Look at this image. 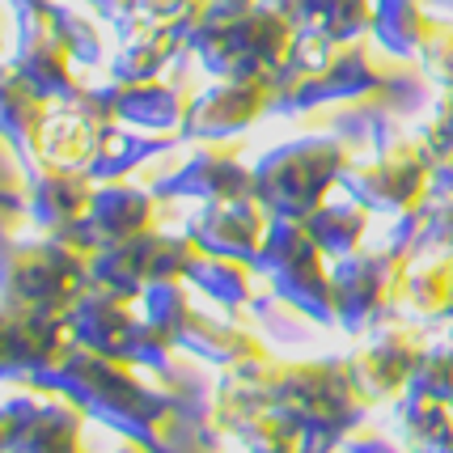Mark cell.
Masks as SVG:
<instances>
[{
	"mask_svg": "<svg viewBox=\"0 0 453 453\" xmlns=\"http://www.w3.org/2000/svg\"><path fill=\"white\" fill-rule=\"evenodd\" d=\"M140 314L149 322H157L161 331H170V339H174V348L182 356L203 360L212 369H229L237 360L263 352V343L250 331H242L234 318H225L220 310L217 314L199 310L187 280H157V284H149L140 293Z\"/></svg>",
	"mask_w": 453,
	"mask_h": 453,
	"instance_id": "8992f818",
	"label": "cell"
},
{
	"mask_svg": "<svg viewBox=\"0 0 453 453\" xmlns=\"http://www.w3.org/2000/svg\"><path fill=\"white\" fill-rule=\"evenodd\" d=\"M428 352V343L411 326H381L365 339L352 356H348V377L352 390L365 407H381L395 403L411 390V377L419 360Z\"/></svg>",
	"mask_w": 453,
	"mask_h": 453,
	"instance_id": "30bf717a",
	"label": "cell"
},
{
	"mask_svg": "<svg viewBox=\"0 0 453 453\" xmlns=\"http://www.w3.org/2000/svg\"><path fill=\"white\" fill-rule=\"evenodd\" d=\"M89 288V255L68 237H13L0 250V305L68 310Z\"/></svg>",
	"mask_w": 453,
	"mask_h": 453,
	"instance_id": "277c9868",
	"label": "cell"
},
{
	"mask_svg": "<svg viewBox=\"0 0 453 453\" xmlns=\"http://www.w3.org/2000/svg\"><path fill=\"white\" fill-rule=\"evenodd\" d=\"M153 220H157V196L149 187L115 178V182H98L94 187L89 212H85V229L94 234L98 246H106V242H127V237L157 229Z\"/></svg>",
	"mask_w": 453,
	"mask_h": 453,
	"instance_id": "d6986e66",
	"label": "cell"
},
{
	"mask_svg": "<svg viewBox=\"0 0 453 453\" xmlns=\"http://www.w3.org/2000/svg\"><path fill=\"white\" fill-rule=\"evenodd\" d=\"M250 272L272 284V293L284 310L301 314L314 326H335V296H331V258L318 250L305 220L272 217V229L263 237Z\"/></svg>",
	"mask_w": 453,
	"mask_h": 453,
	"instance_id": "5b68a950",
	"label": "cell"
},
{
	"mask_svg": "<svg viewBox=\"0 0 453 453\" xmlns=\"http://www.w3.org/2000/svg\"><path fill=\"white\" fill-rule=\"evenodd\" d=\"M433 165L436 161L424 153L419 140H395V144L377 149V157L348 161L339 191L352 196L360 208H369L373 217H398L428 199Z\"/></svg>",
	"mask_w": 453,
	"mask_h": 453,
	"instance_id": "52a82bcc",
	"label": "cell"
},
{
	"mask_svg": "<svg viewBox=\"0 0 453 453\" xmlns=\"http://www.w3.org/2000/svg\"><path fill=\"white\" fill-rule=\"evenodd\" d=\"M21 174H26V217L39 234H64L89 212L98 182L85 170H59V165L30 161L21 165Z\"/></svg>",
	"mask_w": 453,
	"mask_h": 453,
	"instance_id": "2e32d148",
	"label": "cell"
},
{
	"mask_svg": "<svg viewBox=\"0 0 453 453\" xmlns=\"http://www.w3.org/2000/svg\"><path fill=\"white\" fill-rule=\"evenodd\" d=\"M335 42H356L365 30H373V4L369 0H305L301 21Z\"/></svg>",
	"mask_w": 453,
	"mask_h": 453,
	"instance_id": "1f68e13d",
	"label": "cell"
},
{
	"mask_svg": "<svg viewBox=\"0 0 453 453\" xmlns=\"http://www.w3.org/2000/svg\"><path fill=\"white\" fill-rule=\"evenodd\" d=\"M85 419L89 415L64 395H42L39 411L13 453H85Z\"/></svg>",
	"mask_w": 453,
	"mask_h": 453,
	"instance_id": "83f0119b",
	"label": "cell"
},
{
	"mask_svg": "<svg viewBox=\"0 0 453 453\" xmlns=\"http://www.w3.org/2000/svg\"><path fill=\"white\" fill-rule=\"evenodd\" d=\"M276 85L272 77H217L212 85H203L182 119V140L199 144V140H225L242 136L255 119L272 111Z\"/></svg>",
	"mask_w": 453,
	"mask_h": 453,
	"instance_id": "8fae6325",
	"label": "cell"
},
{
	"mask_svg": "<svg viewBox=\"0 0 453 453\" xmlns=\"http://www.w3.org/2000/svg\"><path fill=\"white\" fill-rule=\"evenodd\" d=\"M419 59H424L428 77L445 85V94H453V26H433L428 42L419 47Z\"/></svg>",
	"mask_w": 453,
	"mask_h": 453,
	"instance_id": "74e56055",
	"label": "cell"
},
{
	"mask_svg": "<svg viewBox=\"0 0 453 453\" xmlns=\"http://www.w3.org/2000/svg\"><path fill=\"white\" fill-rule=\"evenodd\" d=\"M419 144H424V153L433 161L453 157V94H445V98L433 106V115L424 119Z\"/></svg>",
	"mask_w": 453,
	"mask_h": 453,
	"instance_id": "8d00e7d4",
	"label": "cell"
},
{
	"mask_svg": "<svg viewBox=\"0 0 453 453\" xmlns=\"http://www.w3.org/2000/svg\"><path fill=\"white\" fill-rule=\"evenodd\" d=\"M115 453H144V449H140V445H132V441H127V445H123V449H115Z\"/></svg>",
	"mask_w": 453,
	"mask_h": 453,
	"instance_id": "b9f144b4",
	"label": "cell"
},
{
	"mask_svg": "<svg viewBox=\"0 0 453 453\" xmlns=\"http://www.w3.org/2000/svg\"><path fill=\"white\" fill-rule=\"evenodd\" d=\"M0 373H4V314H0Z\"/></svg>",
	"mask_w": 453,
	"mask_h": 453,
	"instance_id": "60d3db41",
	"label": "cell"
},
{
	"mask_svg": "<svg viewBox=\"0 0 453 453\" xmlns=\"http://www.w3.org/2000/svg\"><path fill=\"white\" fill-rule=\"evenodd\" d=\"M13 13H18V21L21 18H39V13H47L51 9V0H4Z\"/></svg>",
	"mask_w": 453,
	"mask_h": 453,
	"instance_id": "ab89813d",
	"label": "cell"
},
{
	"mask_svg": "<svg viewBox=\"0 0 453 453\" xmlns=\"http://www.w3.org/2000/svg\"><path fill=\"white\" fill-rule=\"evenodd\" d=\"M411 390L415 395H428V398H453V339L445 343H428V352L419 360V369L411 377Z\"/></svg>",
	"mask_w": 453,
	"mask_h": 453,
	"instance_id": "836d02e7",
	"label": "cell"
},
{
	"mask_svg": "<svg viewBox=\"0 0 453 453\" xmlns=\"http://www.w3.org/2000/svg\"><path fill=\"white\" fill-rule=\"evenodd\" d=\"M9 68H13L21 81H30L51 106H56V102H68L81 85H85V81L77 77V59L68 56V47L59 42V35L51 30L47 13L18 21V51L9 56Z\"/></svg>",
	"mask_w": 453,
	"mask_h": 453,
	"instance_id": "9a60e30c",
	"label": "cell"
},
{
	"mask_svg": "<svg viewBox=\"0 0 453 453\" xmlns=\"http://www.w3.org/2000/svg\"><path fill=\"white\" fill-rule=\"evenodd\" d=\"M144 187L157 199H191V203L246 199L255 196V165H242L217 140H199L187 157L157 170Z\"/></svg>",
	"mask_w": 453,
	"mask_h": 453,
	"instance_id": "7c38bea8",
	"label": "cell"
},
{
	"mask_svg": "<svg viewBox=\"0 0 453 453\" xmlns=\"http://www.w3.org/2000/svg\"><path fill=\"white\" fill-rule=\"evenodd\" d=\"M21 386L42 390V395H64L94 424L140 445L144 453H170L161 445V436L174 415V398L161 395L153 381H144V369L127 365V360L98 356L73 343L51 369L30 373Z\"/></svg>",
	"mask_w": 453,
	"mask_h": 453,
	"instance_id": "6da1fadb",
	"label": "cell"
},
{
	"mask_svg": "<svg viewBox=\"0 0 453 453\" xmlns=\"http://www.w3.org/2000/svg\"><path fill=\"white\" fill-rule=\"evenodd\" d=\"M373 35L390 56H415L433 35V21L419 0H373Z\"/></svg>",
	"mask_w": 453,
	"mask_h": 453,
	"instance_id": "f546056e",
	"label": "cell"
},
{
	"mask_svg": "<svg viewBox=\"0 0 453 453\" xmlns=\"http://www.w3.org/2000/svg\"><path fill=\"white\" fill-rule=\"evenodd\" d=\"M449 339H453V331H449Z\"/></svg>",
	"mask_w": 453,
	"mask_h": 453,
	"instance_id": "f6af8a7d",
	"label": "cell"
},
{
	"mask_svg": "<svg viewBox=\"0 0 453 453\" xmlns=\"http://www.w3.org/2000/svg\"><path fill=\"white\" fill-rule=\"evenodd\" d=\"M42 390H30V386H18V395H9L0 403V453H13V445L21 441V433L30 428V419L39 411Z\"/></svg>",
	"mask_w": 453,
	"mask_h": 453,
	"instance_id": "e575fe53",
	"label": "cell"
},
{
	"mask_svg": "<svg viewBox=\"0 0 453 453\" xmlns=\"http://www.w3.org/2000/svg\"><path fill=\"white\" fill-rule=\"evenodd\" d=\"M267 229H272V212L255 196L199 203L196 212L187 217V225H182V234L191 237L203 255L242 258V263H250L258 255Z\"/></svg>",
	"mask_w": 453,
	"mask_h": 453,
	"instance_id": "4fadbf2b",
	"label": "cell"
},
{
	"mask_svg": "<svg viewBox=\"0 0 453 453\" xmlns=\"http://www.w3.org/2000/svg\"><path fill=\"white\" fill-rule=\"evenodd\" d=\"M115 123H98L94 115H85L77 102H56L51 115L42 123L39 136V157L42 165H59V170H89V161L98 157L102 140Z\"/></svg>",
	"mask_w": 453,
	"mask_h": 453,
	"instance_id": "ffe728a7",
	"label": "cell"
},
{
	"mask_svg": "<svg viewBox=\"0 0 453 453\" xmlns=\"http://www.w3.org/2000/svg\"><path fill=\"white\" fill-rule=\"evenodd\" d=\"M0 47H4V39H0Z\"/></svg>",
	"mask_w": 453,
	"mask_h": 453,
	"instance_id": "7bdbcfd3",
	"label": "cell"
},
{
	"mask_svg": "<svg viewBox=\"0 0 453 453\" xmlns=\"http://www.w3.org/2000/svg\"><path fill=\"white\" fill-rule=\"evenodd\" d=\"M348 149L335 136H296L255 161V199L284 220H305L331 199L348 170Z\"/></svg>",
	"mask_w": 453,
	"mask_h": 453,
	"instance_id": "3957f363",
	"label": "cell"
},
{
	"mask_svg": "<svg viewBox=\"0 0 453 453\" xmlns=\"http://www.w3.org/2000/svg\"><path fill=\"white\" fill-rule=\"evenodd\" d=\"M280 365L276 356L255 352L246 360H237L229 369H220L217 395H212V419H217L220 433H234L242 419H250L263 407H276V381H280Z\"/></svg>",
	"mask_w": 453,
	"mask_h": 453,
	"instance_id": "ac0fdd59",
	"label": "cell"
},
{
	"mask_svg": "<svg viewBox=\"0 0 453 453\" xmlns=\"http://www.w3.org/2000/svg\"><path fill=\"white\" fill-rule=\"evenodd\" d=\"M449 407H453V398H449Z\"/></svg>",
	"mask_w": 453,
	"mask_h": 453,
	"instance_id": "ee69618b",
	"label": "cell"
},
{
	"mask_svg": "<svg viewBox=\"0 0 453 453\" xmlns=\"http://www.w3.org/2000/svg\"><path fill=\"white\" fill-rule=\"evenodd\" d=\"M182 280L191 284V293L208 296L220 314L234 318L250 305L258 276L250 272V263H242V258H220V255H203V250H199Z\"/></svg>",
	"mask_w": 453,
	"mask_h": 453,
	"instance_id": "4316f807",
	"label": "cell"
},
{
	"mask_svg": "<svg viewBox=\"0 0 453 453\" xmlns=\"http://www.w3.org/2000/svg\"><path fill=\"white\" fill-rule=\"evenodd\" d=\"M196 94H182L170 81H132L119 85L115 81V119L140 132H157V136H182V119Z\"/></svg>",
	"mask_w": 453,
	"mask_h": 453,
	"instance_id": "44dd1931",
	"label": "cell"
},
{
	"mask_svg": "<svg viewBox=\"0 0 453 453\" xmlns=\"http://www.w3.org/2000/svg\"><path fill=\"white\" fill-rule=\"evenodd\" d=\"M246 453H301V424L284 407H263L229 433Z\"/></svg>",
	"mask_w": 453,
	"mask_h": 453,
	"instance_id": "d6a6232c",
	"label": "cell"
},
{
	"mask_svg": "<svg viewBox=\"0 0 453 453\" xmlns=\"http://www.w3.org/2000/svg\"><path fill=\"white\" fill-rule=\"evenodd\" d=\"M47 21H51V30L59 35V42L68 47V56L77 59V68H98V64H106V39H102L98 13H85L77 4L51 0Z\"/></svg>",
	"mask_w": 453,
	"mask_h": 453,
	"instance_id": "4dcf8cb0",
	"label": "cell"
},
{
	"mask_svg": "<svg viewBox=\"0 0 453 453\" xmlns=\"http://www.w3.org/2000/svg\"><path fill=\"white\" fill-rule=\"evenodd\" d=\"M178 144H187L182 136H157V132H140V127H127V123H115L106 140H102L98 157L89 161L85 174L94 182H115V178H127L132 170L149 165L157 157H170Z\"/></svg>",
	"mask_w": 453,
	"mask_h": 453,
	"instance_id": "484cf974",
	"label": "cell"
},
{
	"mask_svg": "<svg viewBox=\"0 0 453 453\" xmlns=\"http://www.w3.org/2000/svg\"><path fill=\"white\" fill-rule=\"evenodd\" d=\"M276 403L301 424V453H335L360 428L365 403L356 398L348 360H284Z\"/></svg>",
	"mask_w": 453,
	"mask_h": 453,
	"instance_id": "7a4b0ae2",
	"label": "cell"
},
{
	"mask_svg": "<svg viewBox=\"0 0 453 453\" xmlns=\"http://www.w3.org/2000/svg\"><path fill=\"white\" fill-rule=\"evenodd\" d=\"M47 115H51V102L30 81H21L9 64H0V144L13 149L21 165L39 157V136Z\"/></svg>",
	"mask_w": 453,
	"mask_h": 453,
	"instance_id": "7402d4cb",
	"label": "cell"
},
{
	"mask_svg": "<svg viewBox=\"0 0 453 453\" xmlns=\"http://www.w3.org/2000/svg\"><path fill=\"white\" fill-rule=\"evenodd\" d=\"M407 258L386 250H356V255L331 258V296H335V326L348 335H369L381 326V318L398 305Z\"/></svg>",
	"mask_w": 453,
	"mask_h": 453,
	"instance_id": "9c48e42d",
	"label": "cell"
},
{
	"mask_svg": "<svg viewBox=\"0 0 453 453\" xmlns=\"http://www.w3.org/2000/svg\"><path fill=\"white\" fill-rule=\"evenodd\" d=\"M395 436L407 453H453V407L445 398L407 390L390 403Z\"/></svg>",
	"mask_w": 453,
	"mask_h": 453,
	"instance_id": "cb8c5ba5",
	"label": "cell"
},
{
	"mask_svg": "<svg viewBox=\"0 0 453 453\" xmlns=\"http://www.w3.org/2000/svg\"><path fill=\"white\" fill-rule=\"evenodd\" d=\"M0 314H4V373H0V381L21 386L30 373L51 369L73 348L64 310H9V305H0Z\"/></svg>",
	"mask_w": 453,
	"mask_h": 453,
	"instance_id": "5bb4252c",
	"label": "cell"
},
{
	"mask_svg": "<svg viewBox=\"0 0 453 453\" xmlns=\"http://www.w3.org/2000/svg\"><path fill=\"white\" fill-rule=\"evenodd\" d=\"M335 453H407L398 445V436L390 441L386 433H369V428H356V433L343 436V445Z\"/></svg>",
	"mask_w": 453,
	"mask_h": 453,
	"instance_id": "f35d334b",
	"label": "cell"
},
{
	"mask_svg": "<svg viewBox=\"0 0 453 453\" xmlns=\"http://www.w3.org/2000/svg\"><path fill=\"white\" fill-rule=\"evenodd\" d=\"M199 246L187 234H136L127 242H106L89 255V284L94 288H111L119 296L140 301V293L157 280H182Z\"/></svg>",
	"mask_w": 453,
	"mask_h": 453,
	"instance_id": "ba28073f",
	"label": "cell"
},
{
	"mask_svg": "<svg viewBox=\"0 0 453 453\" xmlns=\"http://www.w3.org/2000/svg\"><path fill=\"white\" fill-rule=\"evenodd\" d=\"M203 4H208V0H136V13L144 21H153V26L174 30V39L182 42V35L199 21Z\"/></svg>",
	"mask_w": 453,
	"mask_h": 453,
	"instance_id": "d590c367",
	"label": "cell"
},
{
	"mask_svg": "<svg viewBox=\"0 0 453 453\" xmlns=\"http://www.w3.org/2000/svg\"><path fill=\"white\" fill-rule=\"evenodd\" d=\"M369 225H373V212H369V208H360L352 196L322 199L314 212L305 217V229H310V237L318 242V250H322L326 258H343V255L365 250V242H369Z\"/></svg>",
	"mask_w": 453,
	"mask_h": 453,
	"instance_id": "f1b7e54d",
	"label": "cell"
},
{
	"mask_svg": "<svg viewBox=\"0 0 453 453\" xmlns=\"http://www.w3.org/2000/svg\"><path fill=\"white\" fill-rule=\"evenodd\" d=\"M64 318H68V335H73L77 348H89V352H98V356L123 360L127 343H132V331H136V322H140V301L89 284L64 310Z\"/></svg>",
	"mask_w": 453,
	"mask_h": 453,
	"instance_id": "e0dca14e",
	"label": "cell"
},
{
	"mask_svg": "<svg viewBox=\"0 0 453 453\" xmlns=\"http://www.w3.org/2000/svg\"><path fill=\"white\" fill-rule=\"evenodd\" d=\"M178 51H182V42L174 39V30L136 18L127 26H119V47L115 56L106 59V68H111V81H119V85L153 81L174 64Z\"/></svg>",
	"mask_w": 453,
	"mask_h": 453,
	"instance_id": "603a6c76",
	"label": "cell"
},
{
	"mask_svg": "<svg viewBox=\"0 0 453 453\" xmlns=\"http://www.w3.org/2000/svg\"><path fill=\"white\" fill-rule=\"evenodd\" d=\"M398 301L424 322H449L453 318V250H424L407 258L403 293Z\"/></svg>",
	"mask_w": 453,
	"mask_h": 453,
	"instance_id": "d4e9b609",
	"label": "cell"
}]
</instances>
